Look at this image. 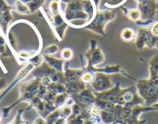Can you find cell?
Returning a JSON list of instances; mask_svg holds the SVG:
<instances>
[{"mask_svg": "<svg viewBox=\"0 0 158 124\" xmlns=\"http://www.w3.org/2000/svg\"><path fill=\"white\" fill-rule=\"evenodd\" d=\"M152 33L155 36H158V22L154 24V25L152 28Z\"/></svg>", "mask_w": 158, "mask_h": 124, "instance_id": "obj_5", "label": "cell"}, {"mask_svg": "<svg viewBox=\"0 0 158 124\" xmlns=\"http://www.w3.org/2000/svg\"><path fill=\"white\" fill-rule=\"evenodd\" d=\"M0 34H1V31H0Z\"/></svg>", "mask_w": 158, "mask_h": 124, "instance_id": "obj_8", "label": "cell"}, {"mask_svg": "<svg viewBox=\"0 0 158 124\" xmlns=\"http://www.w3.org/2000/svg\"><path fill=\"white\" fill-rule=\"evenodd\" d=\"M4 84H5V83H4V80L0 79V90H1V89H2V87H4Z\"/></svg>", "mask_w": 158, "mask_h": 124, "instance_id": "obj_6", "label": "cell"}, {"mask_svg": "<svg viewBox=\"0 0 158 124\" xmlns=\"http://www.w3.org/2000/svg\"><path fill=\"white\" fill-rule=\"evenodd\" d=\"M11 10L12 6L8 5L6 0H0V28L5 29L12 20Z\"/></svg>", "mask_w": 158, "mask_h": 124, "instance_id": "obj_1", "label": "cell"}, {"mask_svg": "<svg viewBox=\"0 0 158 124\" xmlns=\"http://www.w3.org/2000/svg\"><path fill=\"white\" fill-rule=\"evenodd\" d=\"M127 16H128L129 19H130L133 21H136L141 17V14L139 10H128L127 13Z\"/></svg>", "mask_w": 158, "mask_h": 124, "instance_id": "obj_3", "label": "cell"}, {"mask_svg": "<svg viewBox=\"0 0 158 124\" xmlns=\"http://www.w3.org/2000/svg\"><path fill=\"white\" fill-rule=\"evenodd\" d=\"M12 10H15L19 14H28L30 13V9H28L26 4L21 2L20 0H16L14 5L12 6Z\"/></svg>", "mask_w": 158, "mask_h": 124, "instance_id": "obj_2", "label": "cell"}, {"mask_svg": "<svg viewBox=\"0 0 158 124\" xmlns=\"http://www.w3.org/2000/svg\"><path fill=\"white\" fill-rule=\"evenodd\" d=\"M1 121H2V117L0 116V122H1Z\"/></svg>", "mask_w": 158, "mask_h": 124, "instance_id": "obj_7", "label": "cell"}, {"mask_svg": "<svg viewBox=\"0 0 158 124\" xmlns=\"http://www.w3.org/2000/svg\"><path fill=\"white\" fill-rule=\"evenodd\" d=\"M135 36L134 31L132 29L127 28L122 31V37L123 38L126 40H128V36H129V40L133 39Z\"/></svg>", "mask_w": 158, "mask_h": 124, "instance_id": "obj_4", "label": "cell"}]
</instances>
